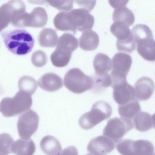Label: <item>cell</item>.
<instances>
[{
  "label": "cell",
  "mask_w": 155,
  "mask_h": 155,
  "mask_svg": "<svg viewBox=\"0 0 155 155\" xmlns=\"http://www.w3.org/2000/svg\"><path fill=\"white\" fill-rule=\"evenodd\" d=\"M2 36L8 49L16 55H23L28 53L34 45L33 37L24 29L4 31L2 33Z\"/></svg>",
  "instance_id": "obj_1"
},
{
  "label": "cell",
  "mask_w": 155,
  "mask_h": 155,
  "mask_svg": "<svg viewBox=\"0 0 155 155\" xmlns=\"http://www.w3.org/2000/svg\"><path fill=\"white\" fill-rule=\"evenodd\" d=\"M31 95L23 91H18L13 98H4L0 103V111L5 117L15 116L29 109L32 103Z\"/></svg>",
  "instance_id": "obj_2"
},
{
  "label": "cell",
  "mask_w": 155,
  "mask_h": 155,
  "mask_svg": "<svg viewBox=\"0 0 155 155\" xmlns=\"http://www.w3.org/2000/svg\"><path fill=\"white\" fill-rule=\"evenodd\" d=\"M112 113V108L109 104L103 101H98L93 105L90 111L80 117L78 123L82 129H90L109 118Z\"/></svg>",
  "instance_id": "obj_3"
},
{
  "label": "cell",
  "mask_w": 155,
  "mask_h": 155,
  "mask_svg": "<svg viewBox=\"0 0 155 155\" xmlns=\"http://www.w3.org/2000/svg\"><path fill=\"white\" fill-rule=\"evenodd\" d=\"M64 81L65 86L75 94L82 93L92 88L93 86V78L76 68L67 71L65 75Z\"/></svg>",
  "instance_id": "obj_4"
},
{
  "label": "cell",
  "mask_w": 155,
  "mask_h": 155,
  "mask_svg": "<svg viewBox=\"0 0 155 155\" xmlns=\"http://www.w3.org/2000/svg\"><path fill=\"white\" fill-rule=\"evenodd\" d=\"M116 147L121 155H153L154 151L153 144L146 140L126 139L118 143Z\"/></svg>",
  "instance_id": "obj_5"
},
{
  "label": "cell",
  "mask_w": 155,
  "mask_h": 155,
  "mask_svg": "<svg viewBox=\"0 0 155 155\" xmlns=\"http://www.w3.org/2000/svg\"><path fill=\"white\" fill-rule=\"evenodd\" d=\"M133 128L134 124L130 119L115 117L107 122L103 134L114 142L118 143Z\"/></svg>",
  "instance_id": "obj_6"
},
{
  "label": "cell",
  "mask_w": 155,
  "mask_h": 155,
  "mask_svg": "<svg viewBox=\"0 0 155 155\" xmlns=\"http://www.w3.org/2000/svg\"><path fill=\"white\" fill-rule=\"evenodd\" d=\"M39 117L36 113L30 109L19 117L17 129L19 135L23 140L30 139L36 131L38 125Z\"/></svg>",
  "instance_id": "obj_7"
},
{
  "label": "cell",
  "mask_w": 155,
  "mask_h": 155,
  "mask_svg": "<svg viewBox=\"0 0 155 155\" xmlns=\"http://www.w3.org/2000/svg\"><path fill=\"white\" fill-rule=\"evenodd\" d=\"M70 23L73 31L81 32L91 30L94 24V18L87 10L83 8L75 9L68 12Z\"/></svg>",
  "instance_id": "obj_8"
},
{
  "label": "cell",
  "mask_w": 155,
  "mask_h": 155,
  "mask_svg": "<svg viewBox=\"0 0 155 155\" xmlns=\"http://www.w3.org/2000/svg\"><path fill=\"white\" fill-rule=\"evenodd\" d=\"M114 148L113 141L107 137L102 135L92 139L87 146L88 152L93 155H106Z\"/></svg>",
  "instance_id": "obj_9"
},
{
  "label": "cell",
  "mask_w": 155,
  "mask_h": 155,
  "mask_svg": "<svg viewBox=\"0 0 155 155\" xmlns=\"http://www.w3.org/2000/svg\"><path fill=\"white\" fill-rule=\"evenodd\" d=\"M78 47L77 39L72 34L65 33L58 39L57 47L54 51L60 56L71 58L72 53Z\"/></svg>",
  "instance_id": "obj_10"
},
{
  "label": "cell",
  "mask_w": 155,
  "mask_h": 155,
  "mask_svg": "<svg viewBox=\"0 0 155 155\" xmlns=\"http://www.w3.org/2000/svg\"><path fill=\"white\" fill-rule=\"evenodd\" d=\"M21 10V5L18 1H10L0 7V32Z\"/></svg>",
  "instance_id": "obj_11"
},
{
  "label": "cell",
  "mask_w": 155,
  "mask_h": 155,
  "mask_svg": "<svg viewBox=\"0 0 155 155\" xmlns=\"http://www.w3.org/2000/svg\"><path fill=\"white\" fill-rule=\"evenodd\" d=\"M112 88L113 98L119 105H124L135 99L134 88L127 82L117 85Z\"/></svg>",
  "instance_id": "obj_12"
},
{
  "label": "cell",
  "mask_w": 155,
  "mask_h": 155,
  "mask_svg": "<svg viewBox=\"0 0 155 155\" xmlns=\"http://www.w3.org/2000/svg\"><path fill=\"white\" fill-rule=\"evenodd\" d=\"M134 87L135 96L140 101L148 100L154 92L153 82L151 78L147 77H143L138 80Z\"/></svg>",
  "instance_id": "obj_13"
},
{
  "label": "cell",
  "mask_w": 155,
  "mask_h": 155,
  "mask_svg": "<svg viewBox=\"0 0 155 155\" xmlns=\"http://www.w3.org/2000/svg\"><path fill=\"white\" fill-rule=\"evenodd\" d=\"M132 64V59L130 55L123 52L117 53L112 59V71L127 76Z\"/></svg>",
  "instance_id": "obj_14"
},
{
  "label": "cell",
  "mask_w": 155,
  "mask_h": 155,
  "mask_svg": "<svg viewBox=\"0 0 155 155\" xmlns=\"http://www.w3.org/2000/svg\"><path fill=\"white\" fill-rule=\"evenodd\" d=\"M48 15L45 10L41 7L35 8L30 13H28L24 22V27L41 28L47 24Z\"/></svg>",
  "instance_id": "obj_15"
},
{
  "label": "cell",
  "mask_w": 155,
  "mask_h": 155,
  "mask_svg": "<svg viewBox=\"0 0 155 155\" xmlns=\"http://www.w3.org/2000/svg\"><path fill=\"white\" fill-rule=\"evenodd\" d=\"M38 83L41 89L49 92L58 91L63 85L61 78L53 73H47L43 75L38 80Z\"/></svg>",
  "instance_id": "obj_16"
},
{
  "label": "cell",
  "mask_w": 155,
  "mask_h": 155,
  "mask_svg": "<svg viewBox=\"0 0 155 155\" xmlns=\"http://www.w3.org/2000/svg\"><path fill=\"white\" fill-rule=\"evenodd\" d=\"M138 54L145 60H155V43L153 38L144 39L136 42Z\"/></svg>",
  "instance_id": "obj_17"
},
{
  "label": "cell",
  "mask_w": 155,
  "mask_h": 155,
  "mask_svg": "<svg viewBox=\"0 0 155 155\" xmlns=\"http://www.w3.org/2000/svg\"><path fill=\"white\" fill-rule=\"evenodd\" d=\"M154 115L148 113L140 111L134 117L135 128L140 132H145L154 127Z\"/></svg>",
  "instance_id": "obj_18"
},
{
  "label": "cell",
  "mask_w": 155,
  "mask_h": 155,
  "mask_svg": "<svg viewBox=\"0 0 155 155\" xmlns=\"http://www.w3.org/2000/svg\"><path fill=\"white\" fill-rule=\"evenodd\" d=\"M99 42L97 34L94 31L89 30L83 32L79 38V43L80 48L87 51L96 49Z\"/></svg>",
  "instance_id": "obj_19"
},
{
  "label": "cell",
  "mask_w": 155,
  "mask_h": 155,
  "mask_svg": "<svg viewBox=\"0 0 155 155\" xmlns=\"http://www.w3.org/2000/svg\"><path fill=\"white\" fill-rule=\"evenodd\" d=\"M36 150L35 144L31 139H19L14 142L12 152L16 155H33Z\"/></svg>",
  "instance_id": "obj_20"
},
{
  "label": "cell",
  "mask_w": 155,
  "mask_h": 155,
  "mask_svg": "<svg viewBox=\"0 0 155 155\" xmlns=\"http://www.w3.org/2000/svg\"><path fill=\"white\" fill-rule=\"evenodd\" d=\"M93 65L97 76L108 74L112 69L111 59L107 55L101 53L96 55L93 60Z\"/></svg>",
  "instance_id": "obj_21"
},
{
  "label": "cell",
  "mask_w": 155,
  "mask_h": 155,
  "mask_svg": "<svg viewBox=\"0 0 155 155\" xmlns=\"http://www.w3.org/2000/svg\"><path fill=\"white\" fill-rule=\"evenodd\" d=\"M40 147L42 150L47 155H58L62 150L59 141L51 135L46 136L42 139Z\"/></svg>",
  "instance_id": "obj_22"
},
{
  "label": "cell",
  "mask_w": 155,
  "mask_h": 155,
  "mask_svg": "<svg viewBox=\"0 0 155 155\" xmlns=\"http://www.w3.org/2000/svg\"><path fill=\"white\" fill-rule=\"evenodd\" d=\"M112 19L114 22L120 23L128 27L132 25L135 21L133 12L124 6L115 8Z\"/></svg>",
  "instance_id": "obj_23"
},
{
  "label": "cell",
  "mask_w": 155,
  "mask_h": 155,
  "mask_svg": "<svg viewBox=\"0 0 155 155\" xmlns=\"http://www.w3.org/2000/svg\"><path fill=\"white\" fill-rule=\"evenodd\" d=\"M58 40L56 32L54 30L49 28L44 29L40 33L38 41L40 45L44 47H54Z\"/></svg>",
  "instance_id": "obj_24"
},
{
  "label": "cell",
  "mask_w": 155,
  "mask_h": 155,
  "mask_svg": "<svg viewBox=\"0 0 155 155\" xmlns=\"http://www.w3.org/2000/svg\"><path fill=\"white\" fill-rule=\"evenodd\" d=\"M141 107L139 101L136 99L124 105H119L118 112L120 116L131 119L140 111Z\"/></svg>",
  "instance_id": "obj_25"
},
{
  "label": "cell",
  "mask_w": 155,
  "mask_h": 155,
  "mask_svg": "<svg viewBox=\"0 0 155 155\" xmlns=\"http://www.w3.org/2000/svg\"><path fill=\"white\" fill-rule=\"evenodd\" d=\"M110 31L118 40H124L132 35L129 27L117 22H114L111 25Z\"/></svg>",
  "instance_id": "obj_26"
},
{
  "label": "cell",
  "mask_w": 155,
  "mask_h": 155,
  "mask_svg": "<svg viewBox=\"0 0 155 155\" xmlns=\"http://www.w3.org/2000/svg\"><path fill=\"white\" fill-rule=\"evenodd\" d=\"M132 33L136 42L144 39L153 38L150 28L144 24L135 25L132 28Z\"/></svg>",
  "instance_id": "obj_27"
},
{
  "label": "cell",
  "mask_w": 155,
  "mask_h": 155,
  "mask_svg": "<svg viewBox=\"0 0 155 155\" xmlns=\"http://www.w3.org/2000/svg\"><path fill=\"white\" fill-rule=\"evenodd\" d=\"M20 90L26 91L32 95L37 88L36 81L32 77L25 75L21 77L18 82Z\"/></svg>",
  "instance_id": "obj_28"
},
{
  "label": "cell",
  "mask_w": 155,
  "mask_h": 155,
  "mask_svg": "<svg viewBox=\"0 0 155 155\" xmlns=\"http://www.w3.org/2000/svg\"><path fill=\"white\" fill-rule=\"evenodd\" d=\"M116 45L118 51L128 53L134 51L136 47V43L133 35L124 40H117Z\"/></svg>",
  "instance_id": "obj_29"
},
{
  "label": "cell",
  "mask_w": 155,
  "mask_h": 155,
  "mask_svg": "<svg viewBox=\"0 0 155 155\" xmlns=\"http://www.w3.org/2000/svg\"><path fill=\"white\" fill-rule=\"evenodd\" d=\"M93 79V86L92 88H95L96 91H101L110 85V79L108 74L101 76L96 75Z\"/></svg>",
  "instance_id": "obj_30"
},
{
  "label": "cell",
  "mask_w": 155,
  "mask_h": 155,
  "mask_svg": "<svg viewBox=\"0 0 155 155\" xmlns=\"http://www.w3.org/2000/svg\"><path fill=\"white\" fill-rule=\"evenodd\" d=\"M14 143L12 137L7 133L0 134V152L6 155L11 153V148Z\"/></svg>",
  "instance_id": "obj_31"
},
{
  "label": "cell",
  "mask_w": 155,
  "mask_h": 155,
  "mask_svg": "<svg viewBox=\"0 0 155 155\" xmlns=\"http://www.w3.org/2000/svg\"><path fill=\"white\" fill-rule=\"evenodd\" d=\"M46 1L51 6L61 11H69L73 7L72 0H47Z\"/></svg>",
  "instance_id": "obj_32"
},
{
  "label": "cell",
  "mask_w": 155,
  "mask_h": 155,
  "mask_svg": "<svg viewBox=\"0 0 155 155\" xmlns=\"http://www.w3.org/2000/svg\"><path fill=\"white\" fill-rule=\"evenodd\" d=\"M47 60V57L45 53L41 50L35 51L31 57L32 63L37 67H41L44 66L46 63Z\"/></svg>",
  "instance_id": "obj_33"
},
{
  "label": "cell",
  "mask_w": 155,
  "mask_h": 155,
  "mask_svg": "<svg viewBox=\"0 0 155 155\" xmlns=\"http://www.w3.org/2000/svg\"><path fill=\"white\" fill-rule=\"evenodd\" d=\"M81 8L85 9L89 12L91 11L95 6L96 1H75Z\"/></svg>",
  "instance_id": "obj_34"
},
{
  "label": "cell",
  "mask_w": 155,
  "mask_h": 155,
  "mask_svg": "<svg viewBox=\"0 0 155 155\" xmlns=\"http://www.w3.org/2000/svg\"><path fill=\"white\" fill-rule=\"evenodd\" d=\"M58 155H78V153L74 146H70L64 149Z\"/></svg>",
  "instance_id": "obj_35"
},
{
  "label": "cell",
  "mask_w": 155,
  "mask_h": 155,
  "mask_svg": "<svg viewBox=\"0 0 155 155\" xmlns=\"http://www.w3.org/2000/svg\"><path fill=\"white\" fill-rule=\"evenodd\" d=\"M128 1H118V2H117V1H116L109 0V2L113 8H116L125 5Z\"/></svg>",
  "instance_id": "obj_36"
},
{
  "label": "cell",
  "mask_w": 155,
  "mask_h": 155,
  "mask_svg": "<svg viewBox=\"0 0 155 155\" xmlns=\"http://www.w3.org/2000/svg\"><path fill=\"white\" fill-rule=\"evenodd\" d=\"M0 155H6L0 152Z\"/></svg>",
  "instance_id": "obj_37"
},
{
  "label": "cell",
  "mask_w": 155,
  "mask_h": 155,
  "mask_svg": "<svg viewBox=\"0 0 155 155\" xmlns=\"http://www.w3.org/2000/svg\"><path fill=\"white\" fill-rule=\"evenodd\" d=\"M86 155H91V154H87Z\"/></svg>",
  "instance_id": "obj_38"
}]
</instances>
